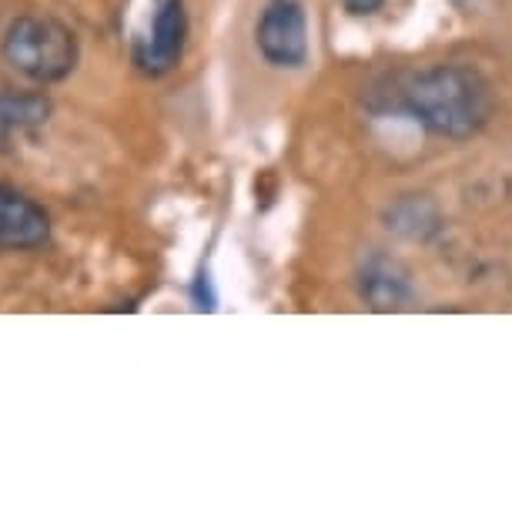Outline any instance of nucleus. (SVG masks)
<instances>
[{"mask_svg":"<svg viewBox=\"0 0 512 512\" xmlns=\"http://www.w3.org/2000/svg\"><path fill=\"white\" fill-rule=\"evenodd\" d=\"M399 108L439 138L462 141L482 131L492 114L489 84L462 64H436L412 74L399 91Z\"/></svg>","mask_w":512,"mask_h":512,"instance_id":"f257e3e1","label":"nucleus"},{"mask_svg":"<svg viewBox=\"0 0 512 512\" xmlns=\"http://www.w3.org/2000/svg\"><path fill=\"white\" fill-rule=\"evenodd\" d=\"M0 57L31 84H57L81 61L77 34L51 14H21L0 37Z\"/></svg>","mask_w":512,"mask_h":512,"instance_id":"f03ea898","label":"nucleus"},{"mask_svg":"<svg viewBox=\"0 0 512 512\" xmlns=\"http://www.w3.org/2000/svg\"><path fill=\"white\" fill-rule=\"evenodd\" d=\"M188 44V11L185 0H151V14L144 31L134 37L131 61L141 74L164 77L175 71Z\"/></svg>","mask_w":512,"mask_h":512,"instance_id":"7ed1b4c3","label":"nucleus"},{"mask_svg":"<svg viewBox=\"0 0 512 512\" xmlns=\"http://www.w3.org/2000/svg\"><path fill=\"white\" fill-rule=\"evenodd\" d=\"M258 54L272 67H302L308 61V14L298 0H268L255 24Z\"/></svg>","mask_w":512,"mask_h":512,"instance_id":"20e7f679","label":"nucleus"},{"mask_svg":"<svg viewBox=\"0 0 512 512\" xmlns=\"http://www.w3.org/2000/svg\"><path fill=\"white\" fill-rule=\"evenodd\" d=\"M51 241V215L31 195L0 185V251H34Z\"/></svg>","mask_w":512,"mask_h":512,"instance_id":"39448f33","label":"nucleus"},{"mask_svg":"<svg viewBox=\"0 0 512 512\" xmlns=\"http://www.w3.org/2000/svg\"><path fill=\"white\" fill-rule=\"evenodd\" d=\"M54 104L44 91H0V154H14L47 128Z\"/></svg>","mask_w":512,"mask_h":512,"instance_id":"423d86ee","label":"nucleus"},{"mask_svg":"<svg viewBox=\"0 0 512 512\" xmlns=\"http://www.w3.org/2000/svg\"><path fill=\"white\" fill-rule=\"evenodd\" d=\"M342 4H345V11H349V14H375L385 0H342Z\"/></svg>","mask_w":512,"mask_h":512,"instance_id":"0eeeda50","label":"nucleus"}]
</instances>
